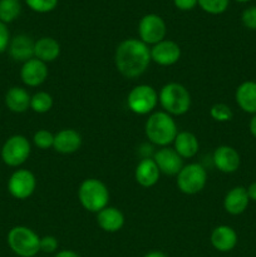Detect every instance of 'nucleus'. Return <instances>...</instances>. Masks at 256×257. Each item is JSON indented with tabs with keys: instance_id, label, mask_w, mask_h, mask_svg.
I'll return each mask as SVG.
<instances>
[{
	"instance_id": "26",
	"label": "nucleus",
	"mask_w": 256,
	"mask_h": 257,
	"mask_svg": "<svg viewBox=\"0 0 256 257\" xmlns=\"http://www.w3.org/2000/svg\"><path fill=\"white\" fill-rule=\"evenodd\" d=\"M53 107V97L48 92H37L32 95L30 99V109L35 113L44 114L49 112Z\"/></svg>"
},
{
	"instance_id": "13",
	"label": "nucleus",
	"mask_w": 256,
	"mask_h": 257,
	"mask_svg": "<svg viewBox=\"0 0 256 257\" xmlns=\"http://www.w3.org/2000/svg\"><path fill=\"white\" fill-rule=\"evenodd\" d=\"M161 173L166 176H177L183 167V160L173 148L161 147L153 156Z\"/></svg>"
},
{
	"instance_id": "34",
	"label": "nucleus",
	"mask_w": 256,
	"mask_h": 257,
	"mask_svg": "<svg viewBox=\"0 0 256 257\" xmlns=\"http://www.w3.org/2000/svg\"><path fill=\"white\" fill-rule=\"evenodd\" d=\"M173 4L182 12H188L197 7V0H173Z\"/></svg>"
},
{
	"instance_id": "8",
	"label": "nucleus",
	"mask_w": 256,
	"mask_h": 257,
	"mask_svg": "<svg viewBox=\"0 0 256 257\" xmlns=\"http://www.w3.org/2000/svg\"><path fill=\"white\" fill-rule=\"evenodd\" d=\"M32 152V145L25 136H10L3 145L0 156L3 162L9 167H19L25 163Z\"/></svg>"
},
{
	"instance_id": "25",
	"label": "nucleus",
	"mask_w": 256,
	"mask_h": 257,
	"mask_svg": "<svg viewBox=\"0 0 256 257\" xmlns=\"http://www.w3.org/2000/svg\"><path fill=\"white\" fill-rule=\"evenodd\" d=\"M22 13L19 0H0V22L8 24L14 22Z\"/></svg>"
},
{
	"instance_id": "37",
	"label": "nucleus",
	"mask_w": 256,
	"mask_h": 257,
	"mask_svg": "<svg viewBox=\"0 0 256 257\" xmlns=\"http://www.w3.org/2000/svg\"><path fill=\"white\" fill-rule=\"evenodd\" d=\"M248 130H250L251 135L256 138V113L252 115L250 123H248Z\"/></svg>"
},
{
	"instance_id": "28",
	"label": "nucleus",
	"mask_w": 256,
	"mask_h": 257,
	"mask_svg": "<svg viewBox=\"0 0 256 257\" xmlns=\"http://www.w3.org/2000/svg\"><path fill=\"white\" fill-rule=\"evenodd\" d=\"M210 115L213 120L216 122H230L233 117V112L227 104L225 103H216L211 107L210 109Z\"/></svg>"
},
{
	"instance_id": "35",
	"label": "nucleus",
	"mask_w": 256,
	"mask_h": 257,
	"mask_svg": "<svg viewBox=\"0 0 256 257\" xmlns=\"http://www.w3.org/2000/svg\"><path fill=\"white\" fill-rule=\"evenodd\" d=\"M54 257H80L75 251L72 250H62L55 253Z\"/></svg>"
},
{
	"instance_id": "19",
	"label": "nucleus",
	"mask_w": 256,
	"mask_h": 257,
	"mask_svg": "<svg viewBox=\"0 0 256 257\" xmlns=\"http://www.w3.org/2000/svg\"><path fill=\"white\" fill-rule=\"evenodd\" d=\"M161 172L153 158H143L137 165L135 171V178L142 187H153L160 180Z\"/></svg>"
},
{
	"instance_id": "7",
	"label": "nucleus",
	"mask_w": 256,
	"mask_h": 257,
	"mask_svg": "<svg viewBox=\"0 0 256 257\" xmlns=\"http://www.w3.org/2000/svg\"><path fill=\"white\" fill-rule=\"evenodd\" d=\"M177 187L185 195H196L205 188L207 172L200 163H188L183 166L177 175Z\"/></svg>"
},
{
	"instance_id": "2",
	"label": "nucleus",
	"mask_w": 256,
	"mask_h": 257,
	"mask_svg": "<svg viewBox=\"0 0 256 257\" xmlns=\"http://www.w3.org/2000/svg\"><path fill=\"white\" fill-rule=\"evenodd\" d=\"M146 137L151 143L160 147H168L173 143L178 130L175 119L165 110L153 112L145 124Z\"/></svg>"
},
{
	"instance_id": "18",
	"label": "nucleus",
	"mask_w": 256,
	"mask_h": 257,
	"mask_svg": "<svg viewBox=\"0 0 256 257\" xmlns=\"http://www.w3.org/2000/svg\"><path fill=\"white\" fill-rule=\"evenodd\" d=\"M248 202H250V198H248L246 188L242 186H236L226 193L223 198V208L230 215L237 216L245 212Z\"/></svg>"
},
{
	"instance_id": "23",
	"label": "nucleus",
	"mask_w": 256,
	"mask_h": 257,
	"mask_svg": "<svg viewBox=\"0 0 256 257\" xmlns=\"http://www.w3.org/2000/svg\"><path fill=\"white\" fill-rule=\"evenodd\" d=\"M173 150L180 155L182 158H192L195 157L200 150V143H198L197 137L193 133L183 131L178 132L173 141Z\"/></svg>"
},
{
	"instance_id": "6",
	"label": "nucleus",
	"mask_w": 256,
	"mask_h": 257,
	"mask_svg": "<svg viewBox=\"0 0 256 257\" xmlns=\"http://www.w3.org/2000/svg\"><path fill=\"white\" fill-rule=\"evenodd\" d=\"M158 104V93L152 85L140 84L130 90L127 97L128 109L138 115L152 113Z\"/></svg>"
},
{
	"instance_id": "22",
	"label": "nucleus",
	"mask_w": 256,
	"mask_h": 257,
	"mask_svg": "<svg viewBox=\"0 0 256 257\" xmlns=\"http://www.w3.org/2000/svg\"><path fill=\"white\" fill-rule=\"evenodd\" d=\"M235 99L238 107L246 113H256V82L247 80L241 83L235 93Z\"/></svg>"
},
{
	"instance_id": "29",
	"label": "nucleus",
	"mask_w": 256,
	"mask_h": 257,
	"mask_svg": "<svg viewBox=\"0 0 256 257\" xmlns=\"http://www.w3.org/2000/svg\"><path fill=\"white\" fill-rule=\"evenodd\" d=\"M33 143L40 150H48V148L53 147L54 135L47 130H39L33 136Z\"/></svg>"
},
{
	"instance_id": "39",
	"label": "nucleus",
	"mask_w": 256,
	"mask_h": 257,
	"mask_svg": "<svg viewBox=\"0 0 256 257\" xmlns=\"http://www.w3.org/2000/svg\"><path fill=\"white\" fill-rule=\"evenodd\" d=\"M235 2H237V3H247V2H250V0H235Z\"/></svg>"
},
{
	"instance_id": "31",
	"label": "nucleus",
	"mask_w": 256,
	"mask_h": 257,
	"mask_svg": "<svg viewBox=\"0 0 256 257\" xmlns=\"http://www.w3.org/2000/svg\"><path fill=\"white\" fill-rule=\"evenodd\" d=\"M59 247V242L55 236L48 235L44 237H40V251L44 253H54L57 252Z\"/></svg>"
},
{
	"instance_id": "12",
	"label": "nucleus",
	"mask_w": 256,
	"mask_h": 257,
	"mask_svg": "<svg viewBox=\"0 0 256 257\" xmlns=\"http://www.w3.org/2000/svg\"><path fill=\"white\" fill-rule=\"evenodd\" d=\"M181 58V48L173 40H162L151 48V60L161 67L176 64Z\"/></svg>"
},
{
	"instance_id": "10",
	"label": "nucleus",
	"mask_w": 256,
	"mask_h": 257,
	"mask_svg": "<svg viewBox=\"0 0 256 257\" xmlns=\"http://www.w3.org/2000/svg\"><path fill=\"white\" fill-rule=\"evenodd\" d=\"M37 188L34 173L25 168L14 171L8 180V191L17 200H27Z\"/></svg>"
},
{
	"instance_id": "14",
	"label": "nucleus",
	"mask_w": 256,
	"mask_h": 257,
	"mask_svg": "<svg viewBox=\"0 0 256 257\" xmlns=\"http://www.w3.org/2000/svg\"><path fill=\"white\" fill-rule=\"evenodd\" d=\"M212 161L215 167L222 173H233L241 165V158L237 151L230 146H220L213 151Z\"/></svg>"
},
{
	"instance_id": "24",
	"label": "nucleus",
	"mask_w": 256,
	"mask_h": 257,
	"mask_svg": "<svg viewBox=\"0 0 256 257\" xmlns=\"http://www.w3.org/2000/svg\"><path fill=\"white\" fill-rule=\"evenodd\" d=\"M60 44L50 37H43L35 40L34 58L44 63H52L60 55Z\"/></svg>"
},
{
	"instance_id": "33",
	"label": "nucleus",
	"mask_w": 256,
	"mask_h": 257,
	"mask_svg": "<svg viewBox=\"0 0 256 257\" xmlns=\"http://www.w3.org/2000/svg\"><path fill=\"white\" fill-rule=\"evenodd\" d=\"M10 43V33L7 24L0 22V54L8 50Z\"/></svg>"
},
{
	"instance_id": "30",
	"label": "nucleus",
	"mask_w": 256,
	"mask_h": 257,
	"mask_svg": "<svg viewBox=\"0 0 256 257\" xmlns=\"http://www.w3.org/2000/svg\"><path fill=\"white\" fill-rule=\"evenodd\" d=\"M28 7L37 13H49L57 8L58 0H25Z\"/></svg>"
},
{
	"instance_id": "21",
	"label": "nucleus",
	"mask_w": 256,
	"mask_h": 257,
	"mask_svg": "<svg viewBox=\"0 0 256 257\" xmlns=\"http://www.w3.org/2000/svg\"><path fill=\"white\" fill-rule=\"evenodd\" d=\"M32 95L23 87H12L5 93V105L13 113H24L30 108Z\"/></svg>"
},
{
	"instance_id": "27",
	"label": "nucleus",
	"mask_w": 256,
	"mask_h": 257,
	"mask_svg": "<svg viewBox=\"0 0 256 257\" xmlns=\"http://www.w3.org/2000/svg\"><path fill=\"white\" fill-rule=\"evenodd\" d=\"M197 5L208 14L218 15L227 10L230 0H197Z\"/></svg>"
},
{
	"instance_id": "16",
	"label": "nucleus",
	"mask_w": 256,
	"mask_h": 257,
	"mask_svg": "<svg viewBox=\"0 0 256 257\" xmlns=\"http://www.w3.org/2000/svg\"><path fill=\"white\" fill-rule=\"evenodd\" d=\"M34 45L35 42L32 37L27 34H19L10 39L8 52L15 62L25 63L34 58Z\"/></svg>"
},
{
	"instance_id": "5",
	"label": "nucleus",
	"mask_w": 256,
	"mask_h": 257,
	"mask_svg": "<svg viewBox=\"0 0 256 257\" xmlns=\"http://www.w3.org/2000/svg\"><path fill=\"white\" fill-rule=\"evenodd\" d=\"M7 242L10 250L19 257H34L40 252V237L27 226H15L8 232Z\"/></svg>"
},
{
	"instance_id": "15",
	"label": "nucleus",
	"mask_w": 256,
	"mask_h": 257,
	"mask_svg": "<svg viewBox=\"0 0 256 257\" xmlns=\"http://www.w3.org/2000/svg\"><path fill=\"white\" fill-rule=\"evenodd\" d=\"M82 146V136L73 128H64L54 135L53 148L60 155H72Z\"/></svg>"
},
{
	"instance_id": "17",
	"label": "nucleus",
	"mask_w": 256,
	"mask_h": 257,
	"mask_svg": "<svg viewBox=\"0 0 256 257\" xmlns=\"http://www.w3.org/2000/svg\"><path fill=\"white\" fill-rule=\"evenodd\" d=\"M211 245L220 252H228L237 245V233L227 225H220L211 232Z\"/></svg>"
},
{
	"instance_id": "4",
	"label": "nucleus",
	"mask_w": 256,
	"mask_h": 257,
	"mask_svg": "<svg viewBox=\"0 0 256 257\" xmlns=\"http://www.w3.org/2000/svg\"><path fill=\"white\" fill-rule=\"evenodd\" d=\"M78 200L88 212L98 213L109 202V190L104 182L97 178H87L78 188Z\"/></svg>"
},
{
	"instance_id": "11",
	"label": "nucleus",
	"mask_w": 256,
	"mask_h": 257,
	"mask_svg": "<svg viewBox=\"0 0 256 257\" xmlns=\"http://www.w3.org/2000/svg\"><path fill=\"white\" fill-rule=\"evenodd\" d=\"M48 74L49 70L47 63L37 58H32L28 62L23 63L20 68V79L27 87H39L48 79Z\"/></svg>"
},
{
	"instance_id": "32",
	"label": "nucleus",
	"mask_w": 256,
	"mask_h": 257,
	"mask_svg": "<svg viewBox=\"0 0 256 257\" xmlns=\"http://www.w3.org/2000/svg\"><path fill=\"white\" fill-rule=\"evenodd\" d=\"M241 20L247 29L256 30V7H250L243 10Z\"/></svg>"
},
{
	"instance_id": "1",
	"label": "nucleus",
	"mask_w": 256,
	"mask_h": 257,
	"mask_svg": "<svg viewBox=\"0 0 256 257\" xmlns=\"http://www.w3.org/2000/svg\"><path fill=\"white\" fill-rule=\"evenodd\" d=\"M151 62V49L142 40L130 38L120 42L115 48V68L128 79L141 77L148 69Z\"/></svg>"
},
{
	"instance_id": "36",
	"label": "nucleus",
	"mask_w": 256,
	"mask_h": 257,
	"mask_svg": "<svg viewBox=\"0 0 256 257\" xmlns=\"http://www.w3.org/2000/svg\"><path fill=\"white\" fill-rule=\"evenodd\" d=\"M246 191H247L248 198H250L251 201H255L256 202V182L251 183V185L246 188Z\"/></svg>"
},
{
	"instance_id": "3",
	"label": "nucleus",
	"mask_w": 256,
	"mask_h": 257,
	"mask_svg": "<svg viewBox=\"0 0 256 257\" xmlns=\"http://www.w3.org/2000/svg\"><path fill=\"white\" fill-rule=\"evenodd\" d=\"M158 102L168 114L183 115L191 108V94L185 85L177 82H171L161 88L158 93Z\"/></svg>"
},
{
	"instance_id": "20",
	"label": "nucleus",
	"mask_w": 256,
	"mask_h": 257,
	"mask_svg": "<svg viewBox=\"0 0 256 257\" xmlns=\"http://www.w3.org/2000/svg\"><path fill=\"white\" fill-rule=\"evenodd\" d=\"M97 223L105 232H118L124 226V215L117 207L107 206L97 213Z\"/></svg>"
},
{
	"instance_id": "38",
	"label": "nucleus",
	"mask_w": 256,
	"mask_h": 257,
	"mask_svg": "<svg viewBox=\"0 0 256 257\" xmlns=\"http://www.w3.org/2000/svg\"><path fill=\"white\" fill-rule=\"evenodd\" d=\"M143 257H167V255L163 252H161V251H151V252L146 253Z\"/></svg>"
},
{
	"instance_id": "9",
	"label": "nucleus",
	"mask_w": 256,
	"mask_h": 257,
	"mask_svg": "<svg viewBox=\"0 0 256 257\" xmlns=\"http://www.w3.org/2000/svg\"><path fill=\"white\" fill-rule=\"evenodd\" d=\"M166 33H167V27L165 20L157 14L145 15L138 23L140 40L147 45H155L165 40Z\"/></svg>"
}]
</instances>
